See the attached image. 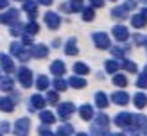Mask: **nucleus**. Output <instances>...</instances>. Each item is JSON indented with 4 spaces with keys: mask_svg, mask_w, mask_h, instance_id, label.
<instances>
[{
    "mask_svg": "<svg viewBox=\"0 0 147 136\" xmlns=\"http://www.w3.org/2000/svg\"><path fill=\"white\" fill-rule=\"evenodd\" d=\"M111 52H113L115 57H124V52H126V50L120 48V47H113V48H111Z\"/></svg>",
    "mask_w": 147,
    "mask_h": 136,
    "instance_id": "40",
    "label": "nucleus"
},
{
    "mask_svg": "<svg viewBox=\"0 0 147 136\" xmlns=\"http://www.w3.org/2000/svg\"><path fill=\"white\" fill-rule=\"evenodd\" d=\"M145 74H147V64H145Z\"/></svg>",
    "mask_w": 147,
    "mask_h": 136,
    "instance_id": "51",
    "label": "nucleus"
},
{
    "mask_svg": "<svg viewBox=\"0 0 147 136\" xmlns=\"http://www.w3.org/2000/svg\"><path fill=\"white\" fill-rule=\"evenodd\" d=\"M59 7H61V11H63V13H72V5H70L68 2H65V4H61Z\"/></svg>",
    "mask_w": 147,
    "mask_h": 136,
    "instance_id": "43",
    "label": "nucleus"
},
{
    "mask_svg": "<svg viewBox=\"0 0 147 136\" xmlns=\"http://www.w3.org/2000/svg\"><path fill=\"white\" fill-rule=\"evenodd\" d=\"M22 36H24V38H22V43H24V45H32V38H34L32 34L25 32V34H22Z\"/></svg>",
    "mask_w": 147,
    "mask_h": 136,
    "instance_id": "39",
    "label": "nucleus"
},
{
    "mask_svg": "<svg viewBox=\"0 0 147 136\" xmlns=\"http://www.w3.org/2000/svg\"><path fill=\"white\" fill-rule=\"evenodd\" d=\"M124 7H126V9H135V7H136V0H126Z\"/></svg>",
    "mask_w": 147,
    "mask_h": 136,
    "instance_id": "41",
    "label": "nucleus"
},
{
    "mask_svg": "<svg viewBox=\"0 0 147 136\" xmlns=\"http://www.w3.org/2000/svg\"><path fill=\"white\" fill-rule=\"evenodd\" d=\"M52 131H50L49 127H40V134H50Z\"/></svg>",
    "mask_w": 147,
    "mask_h": 136,
    "instance_id": "45",
    "label": "nucleus"
},
{
    "mask_svg": "<svg viewBox=\"0 0 147 136\" xmlns=\"http://www.w3.org/2000/svg\"><path fill=\"white\" fill-rule=\"evenodd\" d=\"M68 84L72 86V88H84V86H86V81H84L83 77H79V75H74V77H70Z\"/></svg>",
    "mask_w": 147,
    "mask_h": 136,
    "instance_id": "20",
    "label": "nucleus"
},
{
    "mask_svg": "<svg viewBox=\"0 0 147 136\" xmlns=\"http://www.w3.org/2000/svg\"><path fill=\"white\" fill-rule=\"evenodd\" d=\"M133 102H135L136 107H140V109H142V107L147 106V95H145V93H136L135 98H133Z\"/></svg>",
    "mask_w": 147,
    "mask_h": 136,
    "instance_id": "21",
    "label": "nucleus"
},
{
    "mask_svg": "<svg viewBox=\"0 0 147 136\" xmlns=\"http://www.w3.org/2000/svg\"><path fill=\"white\" fill-rule=\"evenodd\" d=\"M95 104H97V107H100V109H104V107H108V97L106 93H95Z\"/></svg>",
    "mask_w": 147,
    "mask_h": 136,
    "instance_id": "19",
    "label": "nucleus"
},
{
    "mask_svg": "<svg viewBox=\"0 0 147 136\" xmlns=\"http://www.w3.org/2000/svg\"><path fill=\"white\" fill-rule=\"evenodd\" d=\"M122 66H124V70L131 72V74H135V72H136V64H135L133 61H124V63H122Z\"/></svg>",
    "mask_w": 147,
    "mask_h": 136,
    "instance_id": "35",
    "label": "nucleus"
},
{
    "mask_svg": "<svg viewBox=\"0 0 147 136\" xmlns=\"http://www.w3.org/2000/svg\"><path fill=\"white\" fill-rule=\"evenodd\" d=\"M115 124H117V127L127 129L129 125L136 124V122H135V117L131 113H120V115H117V117H115Z\"/></svg>",
    "mask_w": 147,
    "mask_h": 136,
    "instance_id": "2",
    "label": "nucleus"
},
{
    "mask_svg": "<svg viewBox=\"0 0 147 136\" xmlns=\"http://www.w3.org/2000/svg\"><path fill=\"white\" fill-rule=\"evenodd\" d=\"M57 133H59V134H72L74 133V127L68 125V124H65V125H61L59 129H57Z\"/></svg>",
    "mask_w": 147,
    "mask_h": 136,
    "instance_id": "36",
    "label": "nucleus"
},
{
    "mask_svg": "<svg viewBox=\"0 0 147 136\" xmlns=\"http://www.w3.org/2000/svg\"><path fill=\"white\" fill-rule=\"evenodd\" d=\"M0 109L5 111V113H13V109H14V100L7 98V97L0 98Z\"/></svg>",
    "mask_w": 147,
    "mask_h": 136,
    "instance_id": "16",
    "label": "nucleus"
},
{
    "mask_svg": "<svg viewBox=\"0 0 147 136\" xmlns=\"http://www.w3.org/2000/svg\"><path fill=\"white\" fill-rule=\"evenodd\" d=\"M16 2H25V0H16Z\"/></svg>",
    "mask_w": 147,
    "mask_h": 136,
    "instance_id": "49",
    "label": "nucleus"
},
{
    "mask_svg": "<svg viewBox=\"0 0 147 136\" xmlns=\"http://www.w3.org/2000/svg\"><path fill=\"white\" fill-rule=\"evenodd\" d=\"M29 127H31V122L27 118H20V120H16V124H14V133L24 136V134L29 133Z\"/></svg>",
    "mask_w": 147,
    "mask_h": 136,
    "instance_id": "7",
    "label": "nucleus"
},
{
    "mask_svg": "<svg viewBox=\"0 0 147 136\" xmlns=\"http://www.w3.org/2000/svg\"><path fill=\"white\" fill-rule=\"evenodd\" d=\"M77 52H79V50H77V41H76V38L68 40L67 45H65V54H67V56H74V54H77Z\"/></svg>",
    "mask_w": 147,
    "mask_h": 136,
    "instance_id": "17",
    "label": "nucleus"
},
{
    "mask_svg": "<svg viewBox=\"0 0 147 136\" xmlns=\"http://www.w3.org/2000/svg\"><path fill=\"white\" fill-rule=\"evenodd\" d=\"M36 88L38 90H47L49 88V79L45 75H40L38 79H36Z\"/></svg>",
    "mask_w": 147,
    "mask_h": 136,
    "instance_id": "28",
    "label": "nucleus"
},
{
    "mask_svg": "<svg viewBox=\"0 0 147 136\" xmlns=\"http://www.w3.org/2000/svg\"><path fill=\"white\" fill-rule=\"evenodd\" d=\"M104 64H106V72H109V74H115V72L119 70V66H120V64L117 63V61H113V59H109V61H106Z\"/></svg>",
    "mask_w": 147,
    "mask_h": 136,
    "instance_id": "30",
    "label": "nucleus"
},
{
    "mask_svg": "<svg viewBox=\"0 0 147 136\" xmlns=\"http://www.w3.org/2000/svg\"><path fill=\"white\" fill-rule=\"evenodd\" d=\"M40 120L43 122V124H47V125H50V124H54V115L50 113V111H41L40 113Z\"/></svg>",
    "mask_w": 147,
    "mask_h": 136,
    "instance_id": "24",
    "label": "nucleus"
},
{
    "mask_svg": "<svg viewBox=\"0 0 147 136\" xmlns=\"http://www.w3.org/2000/svg\"><path fill=\"white\" fill-rule=\"evenodd\" d=\"M18 81H20V84L24 86V88H31L32 86V72L29 68H25V66H22L18 70Z\"/></svg>",
    "mask_w": 147,
    "mask_h": 136,
    "instance_id": "3",
    "label": "nucleus"
},
{
    "mask_svg": "<svg viewBox=\"0 0 147 136\" xmlns=\"http://www.w3.org/2000/svg\"><path fill=\"white\" fill-rule=\"evenodd\" d=\"M9 50H11V54L13 56H20L22 52H24V43H20V41H13L11 43V47H9Z\"/></svg>",
    "mask_w": 147,
    "mask_h": 136,
    "instance_id": "23",
    "label": "nucleus"
},
{
    "mask_svg": "<svg viewBox=\"0 0 147 136\" xmlns=\"http://www.w3.org/2000/svg\"><path fill=\"white\" fill-rule=\"evenodd\" d=\"M136 86L138 88H147V74H142L136 81Z\"/></svg>",
    "mask_w": 147,
    "mask_h": 136,
    "instance_id": "37",
    "label": "nucleus"
},
{
    "mask_svg": "<svg viewBox=\"0 0 147 136\" xmlns=\"http://www.w3.org/2000/svg\"><path fill=\"white\" fill-rule=\"evenodd\" d=\"M111 14H113L115 18H120V20H124V18L127 16V9H126V7H113Z\"/></svg>",
    "mask_w": 147,
    "mask_h": 136,
    "instance_id": "27",
    "label": "nucleus"
},
{
    "mask_svg": "<svg viewBox=\"0 0 147 136\" xmlns=\"http://www.w3.org/2000/svg\"><path fill=\"white\" fill-rule=\"evenodd\" d=\"M31 52H32V57H36V59H43V57L49 56V48L45 45H34L31 48Z\"/></svg>",
    "mask_w": 147,
    "mask_h": 136,
    "instance_id": "12",
    "label": "nucleus"
},
{
    "mask_svg": "<svg viewBox=\"0 0 147 136\" xmlns=\"http://www.w3.org/2000/svg\"><path fill=\"white\" fill-rule=\"evenodd\" d=\"M92 40H93V43H95V47H97V48H100V50L109 48V38H108L106 32H93L92 34Z\"/></svg>",
    "mask_w": 147,
    "mask_h": 136,
    "instance_id": "4",
    "label": "nucleus"
},
{
    "mask_svg": "<svg viewBox=\"0 0 147 136\" xmlns=\"http://www.w3.org/2000/svg\"><path fill=\"white\" fill-rule=\"evenodd\" d=\"M38 2L41 5H50V4H52V0H38Z\"/></svg>",
    "mask_w": 147,
    "mask_h": 136,
    "instance_id": "47",
    "label": "nucleus"
},
{
    "mask_svg": "<svg viewBox=\"0 0 147 136\" xmlns=\"http://www.w3.org/2000/svg\"><path fill=\"white\" fill-rule=\"evenodd\" d=\"M40 31V27H38V23H36V21H29V23L25 25V32H29V34H36Z\"/></svg>",
    "mask_w": 147,
    "mask_h": 136,
    "instance_id": "32",
    "label": "nucleus"
},
{
    "mask_svg": "<svg viewBox=\"0 0 147 136\" xmlns=\"http://www.w3.org/2000/svg\"><path fill=\"white\" fill-rule=\"evenodd\" d=\"M142 2H144V4H147V0H142Z\"/></svg>",
    "mask_w": 147,
    "mask_h": 136,
    "instance_id": "50",
    "label": "nucleus"
},
{
    "mask_svg": "<svg viewBox=\"0 0 147 136\" xmlns=\"http://www.w3.org/2000/svg\"><path fill=\"white\" fill-rule=\"evenodd\" d=\"M54 88H56L57 91H65V90L68 88V82L63 81V79H56V81H54Z\"/></svg>",
    "mask_w": 147,
    "mask_h": 136,
    "instance_id": "33",
    "label": "nucleus"
},
{
    "mask_svg": "<svg viewBox=\"0 0 147 136\" xmlns=\"http://www.w3.org/2000/svg\"><path fill=\"white\" fill-rule=\"evenodd\" d=\"M0 86H2V90H4V91H13L14 81H13L11 77H4V79H2V84H0Z\"/></svg>",
    "mask_w": 147,
    "mask_h": 136,
    "instance_id": "29",
    "label": "nucleus"
},
{
    "mask_svg": "<svg viewBox=\"0 0 147 136\" xmlns=\"http://www.w3.org/2000/svg\"><path fill=\"white\" fill-rule=\"evenodd\" d=\"M131 23H133V27H136V29H142L147 23V18H144L142 14H135V16L131 18Z\"/></svg>",
    "mask_w": 147,
    "mask_h": 136,
    "instance_id": "22",
    "label": "nucleus"
},
{
    "mask_svg": "<svg viewBox=\"0 0 147 136\" xmlns=\"http://www.w3.org/2000/svg\"><path fill=\"white\" fill-rule=\"evenodd\" d=\"M142 16H144V18H147V7H145V9L142 11Z\"/></svg>",
    "mask_w": 147,
    "mask_h": 136,
    "instance_id": "48",
    "label": "nucleus"
},
{
    "mask_svg": "<svg viewBox=\"0 0 147 136\" xmlns=\"http://www.w3.org/2000/svg\"><path fill=\"white\" fill-rule=\"evenodd\" d=\"M95 18V13H93V7L90 5V7H86V9L83 11V20L84 21H90V20H93Z\"/></svg>",
    "mask_w": 147,
    "mask_h": 136,
    "instance_id": "31",
    "label": "nucleus"
},
{
    "mask_svg": "<svg viewBox=\"0 0 147 136\" xmlns=\"http://www.w3.org/2000/svg\"><path fill=\"white\" fill-rule=\"evenodd\" d=\"M0 64H2V68H4L5 72H13V70H14L13 61L9 59V56H5V54H0Z\"/></svg>",
    "mask_w": 147,
    "mask_h": 136,
    "instance_id": "18",
    "label": "nucleus"
},
{
    "mask_svg": "<svg viewBox=\"0 0 147 136\" xmlns=\"http://www.w3.org/2000/svg\"><path fill=\"white\" fill-rule=\"evenodd\" d=\"M111 100L115 104H120V106H126L129 102V95L126 91H115L113 95H111Z\"/></svg>",
    "mask_w": 147,
    "mask_h": 136,
    "instance_id": "13",
    "label": "nucleus"
},
{
    "mask_svg": "<svg viewBox=\"0 0 147 136\" xmlns=\"http://www.w3.org/2000/svg\"><path fill=\"white\" fill-rule=\"evenodd\" d=\"M18 18H20L18 9H7L4 14H0V23H5V25L18 23Z\"/></svg>",
    "mask_w": 147,
    "mask_h": 136,
    "instance_id": "5",
    "label": "nucleus"
},
{
    "mask_svg": "<svg viewBox=\"0 0 147 136\" xmlns=\"http://www.w3.org/2000/svg\"><path fill=\"white\" fill-rule=\"evenodd\" d=\"M74 111H76V106H74L72 102H63L59 107H57V115H59L61 120H67Z\"/></svg>",
    "mask_w": 147,
    "mask_h": 136,
    "instance_id": "6",
    "label": "nucleus"
},
{
    "mask_svg": "<svg viewBox=\"0 0 147 136\" xmlns=\"http://www.w3.org/2000/svg\"><path fill=\"white\" fill-rule=\"evenodd\" d=\"M88 2H90L92 7H102L104 5V0H88Z\"/></svg>",
    "mask_w": 147,
    "mask_h": 136,
    "instance_id": "42",
    "label": "nucleus"
},
{
    "mask_svg": "<svg viewBox=\"0 0 147 136\" xmlns=\"http://www.w3.org/2000/svg\"><path fill=\"white\" fill-rule=\"evenodd\" d=\"M113 36L117 38V41H127L129 31H127L124 25H115V27H113Z\"/></svg>",
    "mask_w": 147,
    "mask_h": 136,
    "instance_id": "10",
    "label": "nucleus"
},
{
    "mask_svg": "<svg viewBox=\"0 0 147 136\" xmlns=\"http://www.w3.org/2000/svg\"><path fill=\"white\" fill-rule=\"evenodd\" d=\"M79 115H81L83 120H92L93 118V107L88 106V104H83L79 107Z\"/></svg>",
    "mask_w": 147,
    "mask_h": 136,
    "instance_id": "14",
    "label": "nucleus"
},
{
    "mask_svg": "<svg viewBox=\"0 0 147 136\" xmlns=\"http://www.w3.org/2000/svg\"><path fill=\"white\" fill-rule=\"evenodd\" d=\"M57 98H59V95H57V90H56V91H47V102L56 104Z\"/></svg>",
    "mask_w": 147,
    "mask_h": 136,
    "instance_id": "34",
    "label": "nucleus"
},
{
    "mask_svg": "<svg viewBox=\"0 0 147 136\" xmlns=\"http://www.w3.org/2000/svg\"><path fill=\"white\" fill-rule=\"evenodd\" d=\"M113 84L115 86H120V88H124V86H127V77L122 75V74H117L113 77Z\"/></svg>",
    "mask_w": 147,
    "mask_h": 136,
    "instance_id": "26",
    "label": "nucleus"
},
{
    "mask_svg": "<svg viewBox=\"0 0 147 136\" xmlns=\"http://www.w3.org/2000/svg\"><path fill=\"white\" fill-rule=\"evenodd\" d=\"M43 18H45V23H47L49 29H57V27L61 25V18L57 16L56 13H45V16H43Z\"/></svg>",
    "mask_w": 147,
    "mask_h": 136,
    "instance_id": "8",
    "label": "nucleus"
},
{
    "mask_svg": "<svg viewBox=\"0 0 147 136\" xmlns=\"http://www.w3.org/2000/svg\"><path fill=\"white\" fill-rule=\"evenodd\" d=\"M0 131L7 133V131H9V124H7V122H2V124H0Z\"/></svg>",
    "mask_w": 147,
    "mask_h": 136,
    "instance_id": "44",
    "label": "nucleus"
},
{
    "mask_svg": "<svg viewBox=\"0 0 147 136\" xmlns=\"http://www.w3.org/2000/svg\"><path fill=\"white\" fill-rule=\"evenodd\" d=\"M24 9H25V13L29 14V18L34 20L36 14H38V4H36L34 0H25V2H24Z\"/></svg>",
    "mask_w": 147,
    "mask_h": 136,
    "instance_id": "11",
    "label": "nucleus"
},
{
    "mask_svg": "<svg viewBox=\"0 0 147 136\" xmlns=\"http://www.w3.org/2000/svg\"><path fill=\"white\" fill-rule=\"evenodd\" d=\"M65 70H67V66H65L63 61H54L52 64H50V72H52L54 75H57V77H61L65 74Z\"/></svg>",
    "mask_w": 147,
    "mask_h": 136,
    "instance_id": "15",
    "label": "nucleus"
},
{
    "mask_svg": "<svg viewBox=\"0 0 147 136\" xmlns=\"http://www.w3.org/2000/svg\"><path fill=\"white\" fill-rule=\"evenodd\" d=\"M72 5V13H77V11H83V4H81V0H74L70 4Z\"/></svg>",
    "mask_w": 147,
    "mask_h": 136,
    "instance_id": "38",
    "label": "nucleus"
},
{
    "mask_svg": "<svg viewBox=\"0 0 147 136\" xmlns=\"http://www.w3.org/2000/svg\"><path fill=\"white\" fill-rule=\"evenodd\" d=\"M108 124H109V118L106 117L104 113H100L95 117V122L92 124L90 127V131L93 134H102V133H108Z\"/></svg>",
    "mask_w": 147,
    "mask_h": 136,
    "instance_id": "1",
    "label": "nucleus"
},
{
    "mask_svg": "<svg viewBox=\"0 0 147 136\" xmlns=\"http://www.w3.org/2000/svg\"><path fill=\"white\" fill-rule=\"evenodd\" d=\"M7 5H9V0H0V9H4Z\"/></svg>",
    "mask_w": 147,
    "mask_h": 136,
    "instance_id": "46",
    "label": "nucleus"
},
{
    "mask_svg": "<svg viewBox=\"0 0 147 136\" xmlns=\"http://www.w3.org/2000/svg\"><path fill=\"white\" fill-rule=\"evenodd\" d=\"M29 111H36V109H43L45 107V98L41 95H32L31 100H29Z\"/></svg>",
    "mask_w": 147,
    "mask_h": 136,
    "instance_id": "9",
    "label": "nucleus"
},
{
    "mask_svg": "<svg viewBox=\"0 0 147 136\" xmlns=\"http://www.w3.org/2000/svg\"><path fill=\"white\" fill-rule=\"evenodd\" d=\"M74 72H76L77 75H86L88 72H90V68L86 66V63H81V61H79V63L74 64Z\"/></svg>",
    "mask_w": 147,
    "mask_h": 136,
    "instance_id": "25",
    "label": "nucleus"
}]
</instances>
